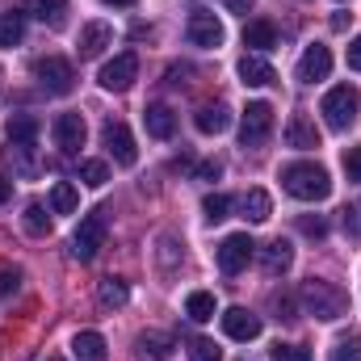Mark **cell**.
Segmentation results:
<instances>
[{
    "label": "cell",
    "instance_id": "cell-1",
    "mask_svg": "<svg viewBox=\"0 0 361 361\" xmlns=\"http://www.w3.org/2000/svg\"><path fill=\"white\" fill-rule=\"evenodd\" d=\"M298 302H302L307 315H315L324 324H332V319H341L349 311V294L336 281H328V277H307L302 290H298Z\"/></svg>",
    "mask_w": 361,
    "mask_h": 361
},
{
    "label": "cell",
    "instance_id": "cell-2",
    "mask_svg": "<svg viewBox=\"0 0 361 361\" xmlns=\"http://www.w3.org/2000/svg\"><path fill=\"white\" fill-rule=\"evenodd\" d=\"M281 189L298 202H324L332 193V177L324 164H311V160H298V164H286L281 169Z\"/></svg>",
    "mask_w": 361,
    "mask_h": 361
},
{
    "label": "cell",
    "instance_id": "cell-3",
    "mask_svg": "<svg viewBox=\"0 0 361 361\" xmlns=\"http://www.w3.org/2000/svg\"><path fill=\"white\" fill-rule=\"evenodd\" d=\"M319 114H324V122H328L332 130H349V126L357 122V114H361V92L353 89V85H336V89H328L324 105H319Z\"/></svg>",
    "mask_w": 361,
    "mask_h": 361
},
{
    "label": "cell",
    "instance_id": "cell-4",
    "mask_svg": "<svg viewBox=\"0 0 361 361\" xmlns=\"http://www.w3.org/2000/svg\"><path fill=\"white\" fill-rule=\"evenodd\" d=\"M105 235H109V219H105V210L85 214L80 227H76V235H72V257H76V261H92V257L105 248Z\"/></svg>",
    "mask_w": 361,
    "mask_h": 361
},
{
    "label": "cell",
    "instance_id": "cell-5",
    "mask_svg": "<svg viewBox=\"0 0 361 361\" xmlns=\"http://www.w3.org/2000/svg\"><path fill=\"white\" fill-rule=\"evenodd\" d=\"M34 80L51 92V97H68V92L76 89V72H72V63L59 59V55L34 59Z\"/></svg>",
    "mask_w": 361,
    "mask_h": 361
},
{
    "label": "cell",
    "instance_id": "cell-6",
    "mask_svg": "<svg viewBox=\"0 0 361 361\" xmlns=\"http://www.w3.org/2000/svg\"><path fill=\"white\" fill-rule=\"evenodd\" d=\"M273 135V105L269 101H252L240 118V143L244 147H265Z\"/></svg>",
    "mask_w": 361,
    "mask_h": 361
},
{
    "label": "cell",
    "instance_id": "cell-7",
    "mask_svg": "<svg viewBox=\"0 0 361 361\" xmlns=\"http://www.w3.org/2000/svg\"><path fill=\"white\" fill-rule=\"evenodd\" d=\"M101 89L105 92H126L135 80H139V55L135 51H122V55H114L105 68H101Z\"/></svg>",
    "mask_w": 361,
    "mask_h": 361
},
{
    "label": "cell",
    "instance_id": "cell-8",
    "mask_svg": "<svg viewBox=\"0 0 361 361\" xmlns=\"http://www.w3.org/2000/svg\"><path fill=\"white\" fill-rule=\"evenodd\" d=\"M101 139H105V147H109V156H114V164H122V169H130L135 160H139V147H135V135H130V126L126 122H105V130H101Z\"/></svg>",
    "mask_w": 361,
    "mask_h": 361
},
{
    "label": "cell",
    "instance_id": "cell-9",
    "mask_svg": "<svg viewBox=\"0 0 361 361\" xmlns=\"http://www.w3.org/2000/svg\"><path fill=\"white\" fill-rule=\"evenodd\" d=\"M257 257V244L248 240V231H235V235H227L223 244H219V269L223 273H240L248 269V261Z\"/></svg>",
    "mask_w": 361,
    "mask_h": 361
},
{
    "label": "cell",
    "instance_id": "cell-10",
    "mask_svg": "<svg viewBox=\"0 0 361 361\" xmlns=\"http://www.w3.org/2000/svg\"><path fill=\"white\" fill-rule=\"evenodd\" d=\"M185 34H189V42L193 47H206V51H214V47H223V21L214 17V13H206V8H197V13H189V25H185Z\"/></svg>",
    "mask_w": 361,
    "mask_h": 361
},
{
    "label": "cell",
    "instance_id": "cell-11",
    "mask_svg": "<svg viewBox=\"0 0 361 361\" xmlns=\"http://www.w3.org/2000/svg\"><path fill=\"white\" fill-rule=\"evenodd\" d=\"M51 130H55V143H59V152H63V156H76V152L85 147V139H89L85 114H59Z\"/></svg>",
    "mask_w": 361,
    "mask_h": 361
},
{
    "label": "cell",
    "instance_id": "cell-12",
    "mask_svg": "<svg viewBox=\"0 0 361 361\" xmlns=\"http://www.w3.org/2000/svg\"><path fill=\"white\" fill-rule=\"evenodd\" d=\"M328 72H332V51H328L324 42L307 47L302 59H298V80H302V85H315V80H328Z\"/></svg>",
    "mask_w": 361,
    "mask_h": 361
},
{
    "label": "cell",
    "instance_id": "cell-13",
    "mask_svg": "<svg viewBox=\"0 0 361 361\" xmlns=\"http://www.w3.org/2000/svg\"><path fill=\"white\" fill-rule=\"evenodd\" d=\"M223 332L231 341H257L261 336V319L248 311V307H227L223 311Z\"/></svg>",
    "mask_w": 361,
    "mask_h": 361
},
{
    "label": "cell",
    "instance_id": "cell-14",
    "mask_svg": "<svg viewBox=\"0 0 361 361\" xmlns=\"http://www.w3.org/2000/svg\"><path fill=\"white\" fill-rule=\"evenodd\" d=\"M177 353V341L169 332H139L135 336V357L139 361H169Z\"/></svg>",
    "mask_w": 361,
    "mask_h": 361
},
{
    "label": "cell",
    "instance_id": "cell-15",
    "mask_svg": "<svg viewBox=\"0 0 361 361\" xmlns=\"http://www.w3.org/2000/svg\"><path fill=\"white\" fill-rule=\"evenodd\" d=\"M105 47H114V25H105V21H89V25L80 30V38H76L80 59H97Z\"/></svg>",
    "mask_w": 361,
    "mask_h": 361
},
{
    "label": "cell",
    "instance_id": "cell-16",
    "mask_svg": "<svg viewBox=\"0 0 361 361\" xmlns=\"http://www.w3.org/2000/svg\"><path fill=\"white\" fill-rule=\"evenodd\" d=\"M290 265H294V244L290 240H273V244L261 248V269H265V277H286Z\"/></svg>",
    "mask_w": 361,
    "mask_h": 361
},
{
    "label": "cell",
    "instance_id": "cell-17",
    "mask_svg": "<svg viewBox=\"0 0 361 361\" xmlns=\"http://www.w3.org/2000/svg\"><path fill=\"white\" fill-rule=\"evenodd\" d=\"M286 143H290L294 152H311V147H319V130H315V122H311L307 114H294L290 126H286Z\"/></svg>",
    "mask_w": 361,
    "mask_h": 361
},
{
    "label": "cell",
    "instance_id": "cell-18",
    "mask_svg": "<svg viewBox=\"0 0 361 361\" xmlns=\"http://www.w3.org/2000/svg\"><path fill=\"white\" fill-rule=\"evenodd\" d=\"M240 80H244L248 89H265V85L277 80V72L269 68L265 55H244V59H240Z\"/></svg>",
    "mask_w": 361,
    "mask_h": 361
},
{
    "label": "cell",
    "instance_id": "cell-19",
    "mask_svg": "<svg viewBox=\"0 0 361 361\" xmlns=\"http://www.w3.org/2000/svg\"><path fill=\"white\" fill-rule=\"evenodd\" d=\"M244 47H248V55H265L277 47V30H273V21H248L244 25Z\"/></svg>",
    "mask_w": 361,
    "mask_h": 361
},
{
    "label": "cell",
    "instance_id": "cell-20",
    "mask_svg": "<svg viewBox=\"0 0 361 361\" xmlns=\"http://www.w3.org/2000/svg\"><path fill=\"white\" fill-rule=\"evenodd\" d=\"M143 122H147V135L152 139H173V130H177V114L169 105H147L143 109Z\"/></svg>",
    "mask_w": 361,
    "mask_h": 361
},
{
    "label": "cell",
    "instance_id": "cell-21",
    "mask_svg": "<svg viewBox=\"0 0 361 361\" xmlns=\"http://www.w3.org/2000/svg\"><path fill=\"white\" fill-rule=\"evenodd\" d=\"M193 126H197L202 135H223V130L231 126V109H227V105H202V109L193 114Z\"/></svg>",
    "mask_w": 361,
    "mask_h": 361
},
{
    "label": "cell",
    "instance_id": "cell-22",
    "mask_svg": "<svg viewBox=\"0 0 361 361\" xmlns=\"http://www.w3.org/2000/svg\"><path fill=\"white\" fill-rule=\"evenodd\" d=\"M240 214H244L248 223H265L273 214V197L265 189H248V193L240 197Z\"/></svg>",
    "mask_w": 361,
    "mask_h": 361
},
{
    "label": "cell",
    "instance_id": "cell-23",
    "mask_svg": "<svg viewBox=\"0 0 361 361\" xmlns=\"http://www.w3.org/2000/svg\"><path fill=\"white\" fill-rule=\"evenodd\" d=\"M21 13H25V17H38V21L59 25V21H63V13H68V0H21Z\"/></svg>",
    "mask_w": 361,
    "mask_h": 361
},
{
    "label": "cell",
    "instance_id": "cell-24",
    "mask_svg": "<svg viewBox=\"0 0 361 361\" xmlns=\"http://www.w3.org/2000/svg\"><path fill=\"white\" fill-rule=\"evenodd\" d=\"M72 353H76V361H105V336L101 332H76Z\"/></svg>",
    "mask_w": 361,
    "mask_h": 361
},
{
    "label": "cell",
    "instance_id": "cell-25",
    "mask_svg": "<svg viewBox=\"0 0 361 361\" xmlns=\"http://www.w3.org/2000/svg\"><path fill=\"white\" fill-rule=\"evenodd\" d=\"M4 135H8V143H34L38 139V118L34 114H13Z\"/></svg>",
    "mask_w": 361,
    "mask_h": 361
},
{
    "label": "cell",
    "instance_id": "cell-26",
    "mask_svg": "<svg viewBox=\"0 0 361 361\" xmlns=\"http://www.w3.org/2000/svg\"><path fill=\"white\" fill-rule=\"evenodd\" d=\"M21 38H25V13L21 8L0 13V47H17Z\"/></svg>",
    "mask_w": 361,
    "mask_h": 361
},
{
    "label": "cell",
    "instance_id": "cell-27",
    "mask_svg": "<svg viewBox=\"0 0 361 361\" xmlns=\"http://www.w3.org/2000/svg\"><path fill=\"white\" fill-rule=\"evenodd\" d=\"M97 298H101V307H126V298H130V286H126L122 277H101V286H97Z\"/></svg>",
    "mask_w": 361,
    "mask_h": 361
},
{
    "label": "cell",
    "instance_id": "cell-28",
    "mask_svg": "<svg viewBox=\"0 0 361 361\" xmlns=\"http://www.w3.org/2000/svg\"><path fill=\"white\" fill-rule=\"evenodd\" d=\"M185 315H189L193 324H210V319H214V294L193 290V294L185 298Z\"/></svg>",
    "mask_w": 361,
    "mask_h": 361
},
{
    "label": "cell",
    "instance_id": "cell-29",
    "mask_svg": "<svg viewBox=\"0 0 361 361\" xmlns=\"http://www.w3.org/2000/svg\"><path fill=\"white\" fill-rule=\"evenodd\" d=\"M76 206H80V193H76V185L59 180V185L51 189V210H55V214H72Z\"/></svg>",
    "mask_w": 361,
    "mask_h": 361
},
{
    "label": "cell",
    "instance_id": "cell-30",
    "mask_svg": "<svg viewBox=\"0 0 361 361\" xmlns=\"http://www.w3.org/2000/svg\"><path fill=\"white\" fill-rule=\"evenodd\" d=\"M21 223H25V231H30V235H38V240H42V235H51V214H47L38 202H30V206H25Z\"/></svg>",
    "mask_w": 361,
    "mask_h": 361
},
{
    "label": "cell",
    "instance_id": "cell-31",
    "mask_svg": "<svg viewBox=\"0 0 361 361\" xmlns=\"http://www.w3.org/2000/svg\"><path fill=\"white\" fill-rule=\"evenodd\" d=\"M231 206H235V202H231L227 193H210V197L202 202V214H206V223H223V219L231 214Z\"/></svg>",
    "mask_w": 361,
    "mask_h": 361
},
{
    "label": "cell",
    "instance_id": "cell-32",
    "mask_svg": "<svg viewBox=\"0 0 361 361\" xmlns=\"http://www.w3.org/2000/svg\"><path fill=\"white\" fill-rule=\"evenodd\" d=\"M80 180H85L89 189H101V185L109 180V164H105V160H85V164H80Z\"/></svg>",
    "mask_w": 361,
    "mask_h": 361
},
{
    "label": "cell",
    "instance_id": "cell-33",
    "mask_svg": "<svg viewBox=\"0 0 361 361\" xmlns=\"http://www.w3.org/2000/svg\"><path fill=\"white\" fill-rule=\"evenodd\" d=\"M332 361H361V336H345V341H336Z\"/></svg>",
    "mask_w": 361,
    "mask_h": 361
},
{
    "label": "cell",
    "instance_id": "cell-34",
    "mask_svg": "<svg viewBox=\"0 0 361 361\" xmlns=\"http://www.w3.org/2000/svg\"><path fill=\"white\" fill-rule=\"evenodd\" d=\"M189 361H223V353H219L214 341H193L189 345Z\"/></svg>",
    "mask_w": 361,
    "mask_h": 361
},
{
    "label": "cell",
    "instance_id": "cell-35",
    "mask_svg": "<svg viewBox=\"0 0 361 361\" xmlns=\"http://www.w3.org/2000/svg\"><path fill=\"white\" fill-rule=\"evenodd\" d=\"M269 361H311V353L302 345H273Z\"/></svg>",
    "mask_w": 361,
    "mask_h": 361
},
{
    "label": "cell",
    "instance_id": "cell-36",
    "mask_svg": "<svg viewBox=\"0 0 361 361\" xmlns=\"http://www.w3.org/2000/svg\"><path fill=\"white\" fill-rule=\"evenodd\" d=\"M298 231H302V235L324 240V235H328V219H324V214H315V219H311V214H302V219H298Z\"/></svg>",
    "mask_w": 361,
    "mask_h": 361
},
{
    "label": "cell",
    "instance_id": "cell-37",
    "mask_svg": "<svg viewBox=\"0 0 361 361\" xmlns=\"http://www.w3.org/2000/svg\"><path fill=\"white\" fill-rule=\"evenodd\" d=\"M21 290V269H0V298H13Z\"/></svg>",
    "mask_w": 361,
    "mask_h": 361
},
{
    "label": "cell",
    "instance_id": "cell-38",
    "mask_svg": "<svg viewBox=\"0 0 361 361\" xmlns=\"http://www.w3.org/2000/svg\"><path fill=\"white\" fill-rule=\"evenodd\" d=\"M273 311H277V319H286V324H290V319H298V315H294V298H290V294H273Z\"/></svg>",
    "mask_w": 361,
    "mask_h": 361
},
{
    "label": "cell",
    "instance_id": "cell-39",
    "mask_svg": "<svg viewBox=\"0 0 361 361\" xmlns=\"http://www.w3.org/2000/svg\"><path fill=\"white\" fill-rule=\"evenodd\" d=\"M345 173H349V180H357L361 185V143L345 152Z\"/></svg>",
    "mask_w": 361,
    "mask_h": 361
},
{
    "label": "cell",
    "instance_id": "cell-40",
    "mask_svg": "<svg viewBox=\"0 0 361 361\" xmlns=\"http://www.w3.org/2000/svg\"><path fill=\"white\" fill-rule=\"evenodd\" d=\"M219 177H223V164H219V160L197 164V180H219Z\"/></svg>",
    "mask_w": 361,
    "mask_h": 361
},
{
    "label": "cell",
    "instance_id": "cell-41",
    "mask_svg": "<svg viewBox=\"0 0 361 361\" xmlns=\"http://www.w3.org/2000/svg\"><path fill=\"white\" fill-rule=\"evenodd\" d=\"M160 248H164V252H160V257H164V269H173V265H177V240H173V235H164V240H160Z\"/></svg>",
    "mask_w": 361,
    "mask_h": 361
},
{
    "label": "cell",
    "instance_id": "cell-42",
    "mask_svg": "<svg viewBox=\"0 0 361 361\" xmlns=\"http://www.w3.org/2000/svg\"><path fill=\"white\" fill-rule=\"evenodd\" d=\"M345 231L349 235H361V206H349L345 210Z\"/></svg>",
    "mask_w": 361,
    "mask_h": 361
},
{
    "label": "cell",
    "instance_id": "cell-43",
    "mask_svg": "<svg viewBox=\"0 0 361 361\" xmlns=\"http://www.w3.org/2000/svg\"><path fill=\"white\" fill-rule=\"evenodd\" d=\"M219 4H223L227 13H235V17H248V8H252L257 0H219Z\"/></svg>",
    "mask_w": 361,
    "mask_h": 361
},
{
    "label": "cell",
    "instance_id": "cell-44",
    "mask_svg": "<svg viewBox=\"0 0 361 361\" xmlns=\"http://www.w3.org/2000/svg\"><path fill=\"white\" fill-rule=\"evenodd\" d=\"M349 68H353V72H361V34L349 42Z\"/></svg>",
    "mask_w": 361,
    "mask_h": 361
},
{
    "label": "cell",
    "instance_id": "cell-45",
    "mask_svg": "<svg viewBox=\"0 0 361 361\" xmlns=\"http://www.w3.org/2000/svg\"><path fill=\"white\" fill-rule=\"evenodd\" d=\"M8 197H13V180H8V177H0V206H4Z\"/></svg>",
    "mask_w": 361,
    "mask_h": 361
},
{
    "label": "cell",
    "instance_id": "cell-46",
    "mask_svg": "<svg viewBox=\"0 0 361 361\" xmlns=\"http://www.w3.org/2000/svg\"><path fill=\"white\" fill-rule=\"evenodd\" d=\"M101 4H118V8H130L135 0H101Z\"/></svg>",
    "mask_w": 361,
    "mask_h": 361
},
{
    "label": "cell",
    "instance_id": "cell-47",
    "mask_svg": "<svg viewBox=\"0 0 361 361\" xmlns=\"http://www.w3.org/2000/svg\"><path fill=\"white\" fill-rule=\"evenodd\" d=\"M51 361H59V357H51Z\"/></svg>",
    "mask_w": 361,
    "mask_h": 361
}]
</instances>
